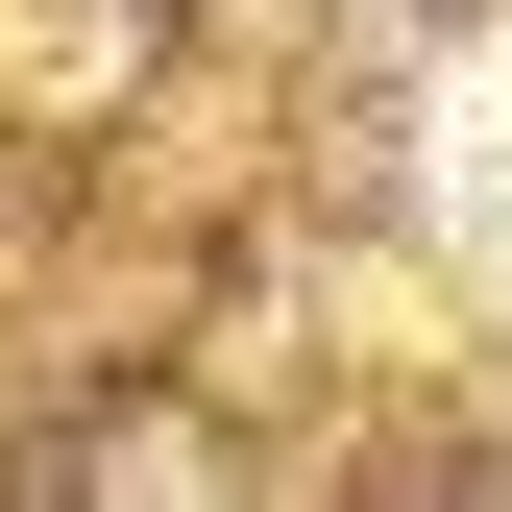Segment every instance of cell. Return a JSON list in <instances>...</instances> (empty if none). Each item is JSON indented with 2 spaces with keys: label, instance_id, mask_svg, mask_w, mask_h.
<instances>
[{
  "label": "cell",
  "instance_id": "obj_1",
  "mask_svg": "<svg viewBox=\"0 0 512 512\" xmlns=\"http://www.w3.org/2000/svg\"><path fill=\"white\" fill-rule=\"evenodd\" d=\"M439 220L512 244V49H464V74H439Z\"/></svg>",
  "mask_w": 512,
  "mask_h": 512
}]
</instances>
